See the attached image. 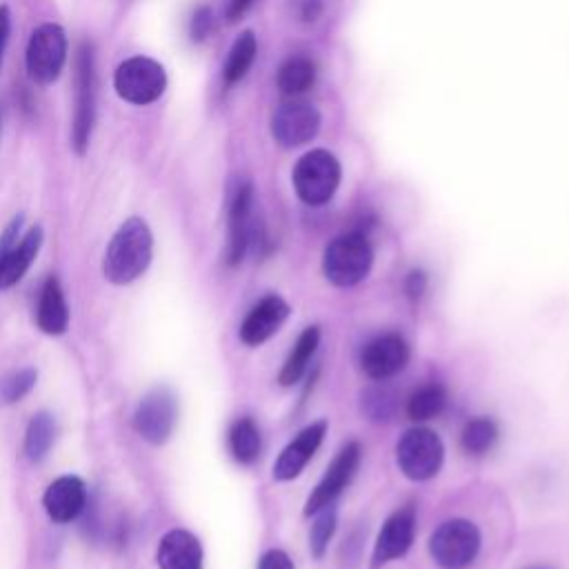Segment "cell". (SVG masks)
Returning <instances> with one entry per match:
<instances>
[{
    "label": "cell",
    "instance_id": "1",
    "mask_svg": "<svg viewBox=\"0 0 569 569\" xmlns=\"http://www.w3.org/2000/svg\"><path fill=\"white\" fill-rule=\"evenodd\" d=\"M151 247L153 238L147 222L142 218L124 220L104 251V278L113 284H129L131 280H136L149 267Z\"/></svg>",
    "mask_w": 569,
    "mask_h": 569
},
{
    "label": "cell",
    "instance_id": "2",
    "mask_svg": "<svg viewBox=\"0 0 569 569\" xmlns=\"http://www.w3.org/2000/svg\"><path fill=\"white\" fill-rule=\"evenodd\" d=\"M373 264V249L365 233L349 231L333 238L322 256L325 278L336 287H353L362 282Z\"/></svg>",
    "mask_w": 569,
    "mask_h": 569
},
{
    "label": "cell",
    "instance_id": "3",
    "mask_svg": "<svg viewBox=\"0 0 569 569\" xmlns=\"http://www.w3.org/2000/svg\"><path fill=\"white\" fill-rule=\"evenodd\" d=\"M76 93H73V122H71V147L78 156L89 149L93 122H96V64L93 49L82 42L76 51Z\"/></svg>",
    "mask_w": 569,
    "mask_h": 569
},
{
    "label": "cell",
    "instance_id": "4",
    "mask_svg": "<svg viewBox=\"0 0 569 569\" xmlns=\"http://www.w3.org/2000/svg\"><path fill=\"white\" fill-rule=\"evenodd\" d=\"M445 460V447L436 431L413 427L405 431L396 445V462L402 476L422 482L433 478Z\"/></svg>",
    "mask_w": 569,
    "mask_h": 569
},
{
    "label": "cell",
    "instance_id": "5",
    "mask_svg": "<svg viewBox=\"0 0 569 569\" xmlns=\"http://www.w3.org/2000/svg\"><path fill=\"white\" fill-rule=\"evenodd\" d=\"M480 551V531L465 518H451L431 533L429 553L442 569H467Z\"/></svg>",
    "mask_w": 569,
    "mask_h": 569
},
{
    "label": "cell",
    "instance_id": "6",
    "mask_svg": "<svg viewBox=\"0 0 569 569\" xmlns=\"http://www.w3.org/2000/svg\"><path fill=\"white\" fill-rule=\"evenodd\" d=\"M340 184V164L333 153L313 149L293 167V189L305 204H325Z\"/></svg>",
    "mask_w": 569,
    "mask_h": 569
},
{
    "label": "cell",
    "instance_id": "7",
    "mask_svg": "<svg viewBox=\"0 0 569 569\" xmlns=\"http://www.w3.org/2000/svg\"><path fill=\"white\" fill-rule=\"evenodd\" d=\"M64 60H67L64 29L53 22H44L38 29H33L27 44V56H24L29 78L36 84L47 87L60 76Z\"/></svg>",
    "mask_w": 569,
    "mask_h": 569
},
{
    "label": "cell",
    "instance_id": "8",
    "mask_svg": "<svg viewBox=\"0 0 569 569\" xmlns=\"http://www.w3.org/2000/svg\"><path fill=\"white\" fill-rule=\"evenodd\" d=\"M113 87L124 102L149 104L162 96L167 87V73L160 62L144 56H133L118 64L113 73Z\"/></svg>",
    "mask_w": 569,
    "mask_h": 569
},
{
    "label": "cell",
    "instance_id": "9",
    "mask_svg": "<svg viewBox=\"0 0 569 569\" xmlns=\"http://www.w3.org/2000/svg\"><path fill=\"white\" fill-rule=\"evenodd\" d=\"M22 227V216L13 218L11 224L0 236V289L16 284L24 271L31 267L38 249L42 244V229H29L20 240L18 231Z\"/></svg>",
    "mask_w": 569,
    "mask_h": 569
},
{
    "label": "cell",
    "instance_id": "10",
    "mask_svg": "<svg viewBox=\"0 0 569 569\" xmlns=\"http://www.w3.org/2000/svg\"><path fill=\"white\" fill-rule=\"evenodd\" d=\"M360 458H362V449L358 442H347L336 458L331 460V465L327 467L325 476L320 478V482L316 485V489L309 493L307 502H305V513L311 516L318 509L333 505L336 498L347 489V485L351 482V478L356 476L358 467H360Z\"/></svg>",
    "mask_w": 569,
    "mask_h": 569
},
{
    "label": "cell",
    "instance_id": "11",
    "mask_svg": "<svg viewBox=\"0 0 569 569\" xmlns=\"http://www.w3.org/2000/svg\"><path fill=\"white\" fill-rule=\"evenodd\" d=\"M176 398L167 387L151 389L136 407L133 427L151 445L169 440L176 425Z\"/></svg>",
    "mask_w": 569,
    "mask_h": 569
},
{
    "label": "cell",
    "instance_id": "12",
    "mask_svg": "<svg viewBox=\"0 0 569 569\" xmlns=\"http://www.w3.org/2000/svg\"><path fill=\"white\" fill-rule=\"evenodd\" d=\"M258 224L253 218V189L240 182L229 204V236H227V264H240L249 247L256 242Z\"/></svg>",
    "mask_w": 569,
    "mask_h": 569
},
{
    "label": "cell",
    "instance_id": "13",
    "mask_svg": "<svg viewBox=\"0 0 569 569\" xmlns=\"http://www.w3.org/2000/svg\"><path fill=\"white\" fill-rule=\"evenodd\" d=\"M416 538V509L411 505L396 509L378 531L373 553H371V569H382L385 565L402 558Z\"/></svg>",
    "mask_w": 569,
    "mask_h": 569
},
{
    "label": "cell",
    "instance_id": "14",
    "mask_svg": "<svg viewBox=\"0 0 569 569\" xmlns=\"http://www.w3.org/2000/svg\"><path fill=\"white\" fill-rule=\"evenodd\" d=\"M320 129V113L305 100H289L280 104L271 118V133L282 147H300L309 142Z\"/></svg>",
    "mask_w": 569,
    "mask_h": 569
},
{
    "label": "cell",
    "instance_id": "15",
    "mask_svg": "<svg viewBox=\"0 0 569 569\" xmlns=\"http://www.w3.org/2000/svg\"><path fill=\"white\" fill-rule=\"evenodd\" d=\"M409 362V345L400 333H380L360 351V369L371 380H387Z\"/></svg>",
    "mask_w": 569,
    "mask_h": 569
},
{
    "label": "cell",
    "instance_id": "16",
    "mask_svg": "<svg viewBox=\"0 0 569 569\" xmlns=\"http://www.w3.org/2000/svg\"><path fill=\"white\" fill-rule=\"evenodd\" d=\"M327 433V420H316L307 425L276 458L273 462V480L287 482L302 473L307 462L318 451L322 438Z\"/></svg>",
    "mask_w": 569,
    "mask_h": 569
},
{
    "label": "cell",
    "instance_id": "17",
    "mask_svg": "<svg viewBox=\"0 0 569 569\" xmlns=\"http://www.w3.org/2000/svg\"><path fill=\"white\" fill-rule=\"evenodd\" d=\"M289 316V305L276 296L269 293L264 296L242 320L240 325V340L247 347H258L262 342H267L287 320Z\"/></svg>",
    "mask_w": 569,
    "mask_h": 569
},
{
    "label": "cell",
    "instance_id": "18",
    "mask_svg": "<svg viewBox=\"0 0 569 569\" xmlns=\"http://www.w3.org/2000/svg\"><path fill=\"white\" fill-rule=\"evenodd\" d=\"M42 505L51 520L71 522L87 505V487L76 476H62L47 487Z\"/></svg>",
    "mask_w": 569,
    "mask_h": 569
},
{
    "label": "cell",
    "instance_id": "19",
    "mask_svg": "<svg viewBox=\"0 0 569 569\" xmlns=\"http://www.w3.org/2000/svg\"><path fill=\"white\" fill-rule=\"evenodd\" d=\"M160 569H202V547L187 529H171L158 545Z\"/></svg>",
    "mask_w": 569,
    "mask_h": 569
},
{
    "label": "cell",
    "instance_id": "20",
    "mask_svg": "<svg viewBox=\"0 0 569 569\" xmlns=\"http://www.w3.org/2000/svg\"><path fill=\"white\" fill-rule=\"evenodd\" d=\"M36 322L40 331L49 336H60L67 331L69 325V309L64 302V293L60 289L58 278H47L40 296H38V309H36Z\"/></svg>",
    "mask_w": 569,
    "mask_h": 569
},
{
    "label": "cell",
    "instance_id": "21",
    "mask_svg": "<svg viewBox=\"0 0 569 569\" xmlns=\"http://www.w3.org/2000/svg\"><path fill=\"white\" fill-rule=\"evenodd\" d=\"M318 342H320V329L316 325L302 329V333L293 342V349L289 351V356H287L280 373H278V382L282 387H291L305 376V371H307V367H309V362H311V358L318 349Z\"/></svg>",
    "mask_w": 569,
    "mask_h": 569
},
{
    "label": "cell",
    "instance_id": "22",
    "mask_svg": "<svg viewBox=\"0 0 569 569\" xmlns=\"http://www.w3.org/2000/svg\"><path fill=\"white\" fill-rule=\"evenodd\" d=\"M262 449L260 429L251 418H238L229 429V451L236 462L251 465Z\"/></svg>",
    "mask_w": 569,
    "mask_h": 569
},
{
    "label": "cell",
    "instance_id": "23",
    "mask_svg": "<svg viewBox=\"0 0 569 569\" xmlns=\"http://www.w3.org/2000/svg\"><path fill=\"white\" fill-rule=\"evenodd\" d=\"M313 82H316V64L305 56H293L284 60L278 71V89L291 98L309 91Z\"/></svg>",
    "mask_w": 569,
    "mask_h": 569
},
{
    "label": "cell",
    "instance_id": "24",
    "mask_svg": "<svg viewBox=\"0 0 569 569\" xmlns=\"http://www.w3.org/2000/svg\"><path fill=\"white\" fill-rule=\"evenodd\" d=\"M56 440V420L53 416H49L47 411H40L36 413L31 420H29V427H27V433H24V453L31 462H40L51 445Z\"/></svg>",
    "mask_w": 569,
    "mask_h": 569
},
{
    "label": "cell",
    "instance_id": "25",
    "mask_svg": "<svg viewBox=\"0 0 569 569\" xmlns=\"http://www.w3.org/2000/svg\"><path fill=\"white\" fill-rule=\"evenodd\" d=\"M445 407H447L445 387L431 382V385H422L411 393V398L407 400V416L416 422H425L440 416Z\"/></svg>",
    "mask_w": 569,
    "mask_h": 569
},
{
    "label": "cell",
    "instance_id": "26",
    "mask_svg": "<svg viewBox=\"0 0 569 569\" xmlns=\"http://www.w3.org/2000/svg\"><path fill=\"white\" fill-rule=\"evenodd\" d=\"M498 440V427L491 418L478 416L465 422L460 433V445L469 456H482L493 449Z\"/></svg>",
    "mask_w": 569,
    "mask_h": 569
},
{
    "label": "cell",
    "instance_id": "27",
    "mask_svg": "<svg viewBox=\"0 0 569 569\" xmlns=\"http://www.w3.org/2000/svg\"><path fill=\"white\" fill-rule=\"evenodd\" d=\"M256 58V36L251 31H244L242 36L236 38L233 47L229 49L222 76L227 84H233L238 80L244 78V73L249 71V67L253 64Z\"/></svg>",
    "mask_w": 569,
    "mask_h": 569
},
{
    "label": "cell",
    "instance_id": "28",
    "mask_svg": "<svg viewBox=\"0 0 569 569\" xmlns=\"http://www.w3.org/2000/svg\"><path fill=\"white\" fill-rule=\"evenodd\" d=\"M336 520H338V516H336L333 505H327L313 513V522L309 529V549H311L313 558L325 556L329 540L333 538V531H336Z\"/></svg>",
    "mask_w": 569,
    "mask_h": 569
},
{
    "label": "cell",
    "instance_id": "29",
    "mask_svg": "<svg viewBox=\"0 0 569 569\" xmlns=\"http://www.w3.org/2000/svg\"><path fill=\"white\" fill-rule=\"evenodd\" d=\"M36 378H38V373H36V369H31V367L18 369V371L9 373V376L0 382V400L7 402V405H11V402L24 398V396L33 389Z\"/></svg>",
    "mask_w": 569,
    "mask_h": 569
},
{
    "label": "cell",
    "instance_id": "30",
    "mask_svg": "<svg viewBox=\"0 0 569 569\" xmlns=\"http://www.w3.org/2000/svg\"><path fill=\"white\" fill-rule=\"evenodd\" d=\"M362 411L371 420H389L393 413V396L387 389H367L362 393Z\"/></svg>",
    "mask_w": 569,
    "mask_h": 569
},
{
    "label": "cell",
    "instance_id": "31",
    "mask_svg": "<svg viewBox=\"0 0 569 569\" xmlns=\"http://www.w3.org/2000/svg\"><path fill=\"white\" fill-rule=\"evenodd\" d=\"M258 569H293V562L282 549H269L260 556Z\"/></svg>",
    "mask_w": 569,
    "mask_h": 569
},
{
    "label": "cell",
    "instance_id": "32",
    "mask_svg": "<svg viewBox=\"0 0 569 569\" xmlns=\"http://www.w3.org/2000/svg\"><path fill=\"white\" fill-rule=\"evenodd\" d=\"M211 31V11L207 7H200L191 18V38L204 40Z\"/></svg>",
    "mask_w": 569,
    "mask_h": 569
},
{
    "label": "cell",
    "instance_id": "33",
    "mask_svg": "<svg viewBox=\"0 0 569 569\" xmlns=\"http://www.w3.org/2000/svg\"><path fill=\"white\" fill-rule=\"evenodd\" d=\"M405 291H407L411 298H420V296L427 291V273L420 271V269L409 271V276H407V280H405Z\"/></svg>",
    "mask_w": 569,
    "mask_h": 569
},
{
    "label": "cell",
    "instance_id": "34",
    "mask_svg": "<svg viewBox=\"0 0 569 569\" xmlns=\"http://www.w3.org/2000/svg\"><path fill=\"white\" fill-rule=\"evenodd\" d=\"M296 7H298V16L307 22L316 20L320 16V9H322L320 0H296Z\"/></svg>",
    "mask_w": 569,
    "mask_h": 569
},
{
    "label": "cell",
    "instance_id": "35",
    "mask_svg": "<svg viewBox=\"0 0 569 569\" xmlns=\"http://www.w3.org/2000/svg\"><path fill=\"white\" fill-rule=\"evenodd\" d=\"M9 29H11V13L7 7H0V64H2V53L9 40Z\"/></svg>",
    "mask_w": 569,
    "mask_h": 569
},
{
    "label": "cell",
    "instance_id": "36",
    "mask_svg": "<svg viewBox=\"0 0 569 569\" xmlns=\"http://www.w3.org/2000/svg\"><path fill=\"white\" fill-rule=\"evenodd\" d=\"M253 4V0H229V7H227V20L229 22H236L244 16V11Z\"/></svg>",
    "mask_w": 569,
    "mask_h": 569
}]
</instances>
